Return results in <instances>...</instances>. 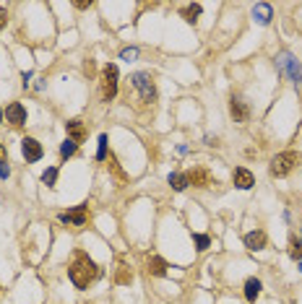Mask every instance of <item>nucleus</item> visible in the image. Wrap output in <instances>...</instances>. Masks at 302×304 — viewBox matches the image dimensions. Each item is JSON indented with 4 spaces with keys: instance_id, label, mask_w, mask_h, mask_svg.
I'll return each mask as SVG.
<instances>
[{
    "instance_id": "1",
    "label": "nucleus",
    "mask_w": 302,
    "mask_h": 304,
    "mask_svg": "<svg viewBox=\"0 0 302 304\" xmlns=\"http://www.w3.org/2000/svg\"><path fill=\"white\" fill-rule=\"evenodd\" d=\"M68 276H70V281H73L76 288H89V283L97 281L99 268H97V263L86 252H76L73 255V263L68 268Z\"/></svg>"
},
{
    "instance_id": "2",
    "label": "nucleus",
    "mask_w": 302,
    "mask_h": 304,
    "mask_svg": "<svg viewBox=\"0 0 302 304\" xmlns=\"http://www.w3.org/2000/svg\"><path fill=\"white\" fill-rule=\"evenodd\" d=\"M117 65H112V63H107L102 68V75H99V96H102V102H112L115 99V94H117Z\"/></svg>"
},
{
    "instance_id": "3",
    "label": "nucleus",
    "mask_w": 302,
    "mask_h": 304,
    "mask_svg": "<svg viewBox=\"0 0 302 304\" xmlns=\"http://www.w3.org/2000/svg\"><path fill=\"white\" fill-rule=\"evenodd\" d=\"M276 68H279L281 73L289 75L297 91H302V65L294 60L292 52H279V55H276Z\"/></svg>"
},
{
    "instance_id": "4",
    "label": "nucleus",
    "mask_w": 302,
    "mask_h": 304,
    "mask_svg": "<svg viewBox=\"0 0 302 304\" xmlns=\"http://www.w3.org/2000/svg\"><path fill=\"white\" fill-rule=\"evenodd\" d=\"M299 161H302V154H297V151H281V154H276L274 161H271V174L286 177Z\"/></svg>"
},
{
    "instance_id": "5",
    "label": "nucleus",
    "mask_w": 302,
    "mask_h": 304,
    "mask_svg": "<svg viewBox=\"0 0 302 304\" xmlns=\"http://www.w3.org/2000/svg\"><path fill=\"white\" fill-rule=\"evenodd\" d=\"M130 81H133V88L141 91V99L143 102H154L157 99V86H154V81H151L148 73H135Z\"/></svg>"
},
{
    "instance_id": "6",
    "label": "nucleus",
    "mask_w": 302,
    "mask_h": 304,
    "mask_svg": "<svg viewBox=\"0 0 302 304\" xmlns=\"http://www.w3.org/2000/svg\"><path fill=\"white\" fill-rule=\"evenodd\" d=\"M57 219L63 221V224H68V226H86V221H89V206H79V208H73V211H63Z\"/></svg>"
},
{
    "instance_id": "7",
    "label": "nucleus",
    "mask_w": 302,
    "mask_h": 304,
    "mask_svg": "<svg viewBox=\"0 0 302 304\" xmlns=\"http://www.w3.org/2000/svg\"><path fill=\"white\" fill-rule=\"evenodd\" d=\"M21 154H24L26 161H39L44 151H42V143H39V141H34V138H24V141H21Z\"/></svg>"
},
{
    "instance_id": "8",
    "label": "nucleus",
    "mask_w": 302,
    "mask_h": 304,
    "mask_svg": "<svg viewBox=\"0 0 302 304\" xmlns=\"http://www.w3.org/2000/svg\"><path fill=\"white\" fill-rule=\"evenodd\" d=\"M230 115L235 117V123H248L250 110H248V104L240 99V96H232L230 99Z\"/></svg>"
},
{
    "instance_id": "9",
    "label": "nucleus",
    "mask_w": 302,
    "mask_h": 304,
    "mask_svg": "<svg viewBox=\"0 0 302 304\" xmlns=\"http://www.w3.org/2000/svg\"><path fill=\"white\" fill-rule=\"evenodd\" d=\"M6 117H8V123H11V125L21 128V125L26 123V110H24V104H19V102L8 104V107H6Z\"/></svg>"
},
{
    "instance_id": "10",
    "label": "nucleus",
    "mask_w": 302,
    "mask_h": 304,
    "mask_svg": "<svg viewBox=\"0 0 302 304\" xmlns=\"http://www.w3.org/2000/svg\"><path fill=\"white\" fill-rule=\"evenodd\" d=\"M65 130H68V138H70L73 143H84V141H86V128H84L81 120H68V123H65Z\"/></svg>"
},
{
    "instance_id": "11",
    "label": "nucleus",
    "mask_w": 302,
    "mask_h": 304,
    "mask_svg": "<svg viewBox=\"0 0 302 304\" xmlns=\"http://www.w3.org/2000/svg\"><path fill=\"white\" fill-rule=\"evenodd\" d=\"M188 185L208 187V185H214V177H211L206 169H193V172H188Z\"/></svg>"
},
{
    "instance_id": "12",
    "label": "nucleus",
    "mask_w": 302,
    "mask_h": 304,
    "mask_svg": "<svg viewBox=\"0 0 302 304\" xmlns=\"http://www.w3.org/2000/svg\"><path fill=\"white\" fill-rule=\"evenodd\" d=\"M232 179H235V185H237L240 190H250V187L255 185V177L245 169V166H237L235 174H232Z\"/></svg>"
},
{
    "instance_id": "13",
    "label": "nucleus",
    "mask_w": 302,
    "mask_h": 304,
    "mask_svg": "<svg viewBox=\"0 0 302 304\" xmlns=\"http://www.w3.org/2000/svg\"><path fill=\"white\" fill-rule=\"evenodd\" d=\"M266 232H250V234H245V247L248 250H253V252H258V250H263L266 247Z\"/></svg>"
},
{
    "instance_id": "14",
    "label": "nucleus",
    "mask_w": 302,
    "mask_h": 304,
    "mask_svg": "<svg viewBox=\"0 0 302 304\" xmlns=\"http://www.w3.org/2000/svg\"><path fill=\"white\" fill-rule=\"evenodd\" d=\"M253 19L258 21L261 26L271 24V19H274V13H271V6H268V3H258V6H253Z\"/></svg>"
},
{
    "instance_id": "15",
    "label": "nucleus",
    "mask_w": 302,
    "mask_h": 304,
    "mask_svg": "<svg viewBox=\"0 0 302 304\" xmlns=\"http://www.w3.org/2000/svg\"><path fill=\"white\" fill-rule=\"evenodd\" d=\"M261 281L258 278H248L245 281V299L248 301H255V299H258V294H261Z\"/></svg>"
},
{
    "instance_id": "16",
    "label": "nucleus",
    "mask_w": 302,
    "mask_h": 304,
    "mask_svg": "<svg viewBox=\"0 0 302 304\" xmlns=\"http://www.w3.org/2000/svg\"><path fill=\"white\" fill-rule=\"evenodd\" d=\"M148 273L151 276H164V273H167V263L162 260V257H148Z\"/></svg>"
},
{
    "instance_id": "17",
    "label": "nucleus",
    "mask_w": 302,
    "mask_h": 304,
    "mask_svg": "<svg viewBox=\"0 0 302 304\" xmlns=\"http://www.w3.org/2000/svg\"><path fill=\"white\" fill-rule=\"evenodd\" d=\"M170 185H172V190L183 192V190L188 187V174H183V172H172V174H170Z\"/></svg>"
},
{
    "instance_id": "18",
    "label": "nucleus",
    "mask_w": 302,
    "mask_h": 304,
    "mask_svg": "<svg viewBox=\"0 0 302 304\" xmlns=\"http://www.w3.org/2000/svg\"><path fill=\"white\" fill-rule=\"evenodd\" d=\"M201 6L198 3H193V6H188V8H183V19L188 21V24H195V21H198V16H201Z\"/></svg>"
},
{
    "instance_id": "19",
    "label": "nucleus",
    "mask_w": 302,
    "mask_h": 304,
    "mask_svg": "<svg viewBox=\"0 0 302 304\" xmlns=\"http://www.w3.org/2000/svg\"><path fill=\"white\" fill-rule=\"evenodd\" d=\"M289 255L294 257V260H302V242L299 239H289Z\"/></svg>"
},
{
    "instance_id": "20",
    "label": "nucleus",
    "mask_w": 302,
    "mask_h": 304,
    "mask_svg": "<svg viewBox=\"0 0 302 304\" xmlns=\"http://www.w3.org/2000/svg\"><path fill=\"white\" fill-rule=\"evenodd\" d=\"M76 148H79V143H73L70 138L63 143V146H60V156H63V159H68V156H73L76 154Z\"/></svg>"
},
{
    "instance_id": "21",
    "label": "nucleus",
    "mask_w": 302,
    "mask_h": 304,
    "mask_svg": "<svg viewBox=\"0 0 302 304\" xmlns=\"http://www.w3.org/2000/svg\"><path fill=\"white\" fill-rule=\"evenodd\" d=\"M133 281V273L128 270V265H120L117 270V283H130Z\"/></svg>"
},
{
    "instance_id": "22",
    "label": "nucleus",
    "mask_w": 302,
    "mask_h": 304,
    "mask_svg": "<svg viewBox=\"0 0 302 304\" xmlns=\"http://www.w3.org/2000/svg\"><path fill=\"white\" fill-rule=\"evenodd\" d=\"M55 179H57V169H55V166H50V169L42 174V182H44L47 187H52V185H55Z\"/></svg>"
},
{
    "instance_id": "23",
    "label": "nucleus",
    "mask_w": 302,
    "mask_h": 304,
    "mask_svg": "<svg viewBox=\"0 0 302 304\" xmlns=\"http://www.w3.org/2000/svg\"><path fill=\"white\" fill-rule=\"evenodd\" d=\"M97 159H107V135H99V151Z\"/></svg>"
},
{
    "instance_id": "24",
    "label": "nucleus",
    "mask_w": 302,
    "mask_h": 304,
    "mask_svg": "<svg viewBox=\"0 0 302 304\" xmlns=\"http://www.w3.org/2000/svg\"><path fill=\"white\" fill-rule=\"evenodd\" d=\"M193 239H195V245H198V250H206L211 245V239L206 234H193Z\"/></svg>"
},
{
    "instance_id": "25",
    "label": "nucleus",
    "mask_w": 302,
    "mask_h": 304,
    "mask_svg": "<svg viewBox=\"0 0 302 304\" xmlns=\"http://www.w3.org/2000/svg\"><path fill=\"white\" fill-rule=\"evenodd\" d=\"M120 57H123V60H128V63H130V60H135V57H138V50H135V47L123 50V52H120Z\"/></svg>"
},
{
    "instance_id": "26",
    "label": "nucleus",
    "mask_w": 302,
    "mask_h": 304,
    "mask_svg": "<svg viewBox=\"0 0 302 304\" xmlns=\"http://www.w3.org/2000/svg\"><path fill=\"white\" fill-rule=\"evenodd\" d=\"M8 174H11V166L6 161H0V177H8Z\"/></svg>"
},
{
    "instance_id": "27",
    "label": "nucleus",
    "mask_w": 302,
    "mask_h": 304,
    "mask_svg": "<svg viewBox=\"0 0 302 304\" xmlns=\"http://www.w3.org/2000/svg\"><path fill=\"white\" fill-rule=\"evenodd\" d=\"M6 21H8V13H6V8H0V29L6 26Z\"/></svg>"
},
{
    "instance_id": "28",
    "label": "nucleus",
    "mask_w": 302,
    "mask_h": 304,
    "mask_svg": "<svg viewBox=\"0 0 302 304\" xmlns=\"http://www.w3.org/2000/svg\"><path fill=\"white\" fill-rule=\"evenodd\" d=\"M0 161H6V148L0 146Z\"/></svg>"
},
{
    "instance_id": "29",
    "label": "nucleus",
    "mask_w": 302,
    "mask_h": 304,
    "mask_svg": "<svg viewBox=\"0 0 302 304\" xmlns=\"http://www.w3.org/2000/svg\"><path fill=\"white\" fill-rule=\"evenodd\" d=\"M0 120H3V110H0Z\"/></svg>"
},
{
    "instance_id": "30",
    "label": "nucleus",
    "mask_w": 302,
    "mask_h": 304,
    "mask_svg": "<svg viewBox=\"0 0 302 304\" xmlns=\"http://www.w3.org/2000/svg\"><path fill=\"white\" fill-rule=\"evenodd\" d=\"M299 270H302V260H299Z\"/></svg>"
}]
</instances>
